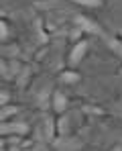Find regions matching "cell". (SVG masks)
I'll use <instances>...</instances> for the list:
<instances>
[{
    "instance_id": "cell-5",
    "label": "cell",
    "mask_w": 122,
    "mask_h": 151,
    "mask_svg": "<svg viewBox=\"0 0 122 151\" xmlns=\"http://www.w3.org/2000/svg\"><path fill=\"white\" fill-rule=\"evenodd\" d=\"M77 2H81V4H88V6H98V4H100L98 0H77Z\"/></svg>"
},
{
    "instance_id": "cell-4",
    "label": "cell",
    "mask_w": 122,
    "mask_h": 151,
    "mask_svg": "<svg viewBox=\"0 0 122 151\" xmlns=\"http://www.w3.org/2000/svg\"><path fill=\"white\" fill-rule=\"evenodd\" d=\"M63 80H65V82H75V80H79V76L77 74H65Z\"/></svg>"
},
{
    "instance_id": "cell-6",
    "label": "cell",
    "mask_w": 122,
    "mask_h": 151,
    "mask_svg": "<svg viewBox=\"0 0 122 151\" xmlns=\"http://www.w3.org/2000/svg\"><path fill=\"white\" fill-rule=\"evenodd\" d=\"M110 45H112V47L116 49V53H120V55H122V45H120V43H116V41H112Z\"/></svg>"
},
{
    "instance_id": "cell-1",
    "label": "cell",
    "mask_w": 122,
    "mask_h": 151,
    "mask_svg": "<svg viewBox=\"0 0 122 151\" xmlns=\"http://www.w3.org/2000/svg\"><path fill=\"white\" fill-rule=\"evenodd\" d=\"M86 49H88V45L81 41V43H77L75 45V49H73V53H71V63H77L79 59H81V55L86 53Z\"/></svg>"
},
{
    "instance_id": "cell-2",
    "label": "cell",
    "mask_w": 122,
    "mask_h": 151,
    "mask_svg": "<svg viewBox=\"0 0 122 151\" xmlns=\"http://www.w3.org/2000/svg\"><path fill=\"white\" fill-rule=\"evenodd\" d=\"M77 21H79V25L83 27V29H88V31H92V33H100V29H98L96 25H92L90 21H86V19H81V17H79Z\"/></svg>"
},
{
    "instance_id": "cell-3",
    "label": "cell",
    "mask_w": 122,
    "mask_h": 151,
    "mask_svg": "<svg viewBox=\"0 0 122 151\" xmlns=\"http://www.w3.org/2000/svg\"><path fill=\"white\" fill-rule=\"evenodd\" d=\"M55 108H57V110H63V108H65V98H63L61 94L55 96Z\"/></svg>"
}]
</instances>
